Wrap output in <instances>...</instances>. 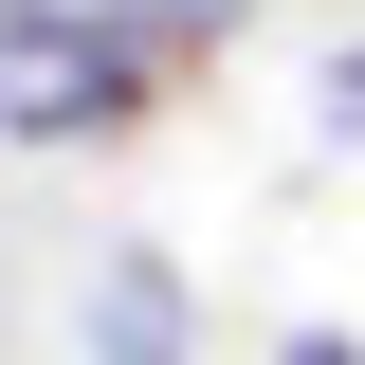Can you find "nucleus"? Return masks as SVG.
Segmentation results:
<instances>
[{
	"label": "nucleus",
	"mask_w": 365,
	"mask_h": 365,
	"mask_svg": "<svg viewBox=\"0 0 365 365\" xmlns=\"http://www.w3.org/2000/svg\"><path fill=\"white\" fill-rule=\"evenodd\" d=\"M220 37L201 0H91V19H55V37H0V128L19 146H110L165 110V73Z\"/></svg>",
	"instance_id": "1"
},
{
	"label": "nucleus",
	"mask_w": 365,
	"mask_h": 365,
	"mask_svg": "<svg viewBox=\"0 0 365 365\" xmlns=\"http://www.w3.org/2000/svg\"><path fill=\"white\" fill-rule=\"evenodd\" d=\"M73 347H91V365H182V347H201L165 237H91V256H73Z\"/></svg>",
	"instance_id": "2"
},
{
	"label": "nucleus",
	"mask_w": 365,
	"mask_h": 365,
	"mask_svg": "<svg viewBox=\"0 0 365 365\" xmlns=\"http://www.w3.org/2000/svg\"><path fill=\"white\" fill-rule=\"evenodd\" d=\"M329 128H347V146H365V37H347V55H329Z\"/></svg>",
	"instance_id": "3"
},
{
	"label": "nucleus",
	"mask_w": 365,
	"mask_h": 365,
	"mask_svg": "<svg viewBox=\"0 0 365 365\" xmlns=\"http://www.w3.org/2000/svg\"><path fill=\"white\" fill-rule=\"evenodd\" d=\"M55 19H91V0H0V37H55Z\"/></svg>",
	"instance_id": "4"
},
{
	"label": "nucleus",
	"mask_w": 365,
	"mask_h": 365,
	"mask_svg": "<svg viewBox=\"0 0 365 365\" xmlns=\"http://www.w3.org/2000/svg\"><path fill=\"white\" fill-rule=\"evenodd\" d=\"M274 365H365V347H347V329H292V347H274Z\"/></svg>",
	"instance_id": "5"
},
{
	"label": "nucleus",
	"mask_w": 365,
	"mask_h": 365,
	"mask_svg": "<svg viewBox=\"0 0 365 365\" xmlns=\"http://www.w3.org/2000/svg\"><path fill=\"white\" fill-rule=\"evenodd\" d=\"M201 19H237V0H201Z\"/></svg>",
	"instance_id": "6"
}]
</instances>
